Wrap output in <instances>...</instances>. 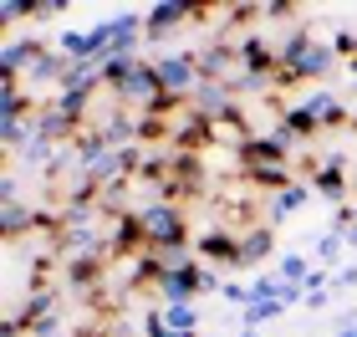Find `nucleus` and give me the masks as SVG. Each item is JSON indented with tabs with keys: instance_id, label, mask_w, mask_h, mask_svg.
<instances>
[{
	"instance_id": "f257e3e1",
	"label": "nucleus",
	"mask_w": 357,
	"mask_h": 337,
	"mask_svg": "<svg viewBox=\"0 0 357 337\" xmlns=\"http://www.w3.org/2000/svg\"><path fill=\"white\" fill-rule=\"evenodd\" d=\"M138 220H143V235H149V250H158V255H174L189 235L174 204H149V210H138Z\"/></svg>"
},
{
	"instance_id": "f03ea898",
	"label": "nucleus",
	"mask_w": 357,
	"mask_h": 337,
	"mask_svg": "<svg viewBox=\"0 0 357 337\" xmlns=\"http://www.w3.org/2000/svg\"><path fill=\"white\" fill-rule=\"evenodd\" d=\"M153 72H158V87H164L169 98H189V92H199V57H194V52L158 57Z\"/></svg>"
},
{
	"instance_id": "7ed1b4c3",
	"label": "nucleus",
	"mask_w": 357,
	"mask_h": 337,
	"mask_svg": "<svg viewBox=\"0 0 357 337\" xmlns=\"http://www.w3.org/2000/svg\"><path fill=\"white\" fill-rule=\"evenodd\" d=\"M312 189H317V195H327V200H337V204L352 195V184L342 179V164H337V158H327V164L312 169Z\"/></svg>"
},
{
	"instance_id": "20e7f679",
	"label": "nucleus",
	"mask_w": 357,
	"mask_h": 337,
	"mask_svg": "<svg viewBox=\"0 0 357 337\" xmlns=\"http://www.w3.org/2000/svg\"><path fill=\"white\" fill-rule=\"evenodd\" d=\"M199 255H209V261H220V266H240V235L209 230V235H199Z\"/></svg>"
},
{
	"instance_id": "39448f33",
	"label": "nucleus",
	"mask_w": 357,
	"mask_h": 337,
	"mask_svg": "<svg viewBox=\"0 0 357 337\" xmlns=\"http://www.w3.org/2000/svg\"><path fill=\"white\" fill-rule=\"evenodd\" d=\"M306 112L317 118V128H337V123H352V118H347V107L337 103L332 92H312V98H306Z\"/></svg>"
},
{
	"instance_id": "423d86ee",
	"label": "nucleus",
	"mask_w": 357,
	"mask_h": 337,
	"mask_svg": "<svg viewBox=\"0 0 357 337\" xmlns=\"http://www.w3.org/2000/svg\"><path fill=\"white\" fill-rule=\"evenodd\" d=\"M189 15H199V6H153L149 15H143V26H149V36H158V31H174V26H184Z\"/></svg>"
},
{
	"instance_id": "0eeeda50",
	"label": "nucleus",
	"mask_w": 357,
	"mask_h": 337,
	"mask_svg": "<svg viewBox=\"0 0 357 337\" xmlns=\"http://www.w3.org/2000/svg\"><path fill=\"white\" fill-rule=\"evenodd\" d=\"M245 179H250V184H261V189H291V184H296L286 164H250V169H245Z\"/></svg>"
},
{
	"instance_id": "6e6552de",
	"label": "nucleus",
	"mask_w": 357,
	"mask_h": 337,
	"mask_svg": "<svg viewBox=\"0 0 357 337\" xmlns=\"http://www.w3.org/2000/svg\"><path fill=\"white\" fill-rule=\"evenodd\" d=\"M158 312H164V322H169L174 332H184V337H194V327H199V312H194L189 301H164Z\"/></svg>"
},
{
	"instance_id": "1a4fd4ad",
	"label": "nucleus",
	"mask_w": 357,
	"mask_h": 337,
	"mask_svg": "<svg viewBox=\"0 0 357 337\" xmlns=\"http://www.w3.org/2000/svg\"><path fill=\"white\" fill-rule=\"evenodd\" d=\"M266 255H271V230L240 235V266H255V261H266Z\"/></svg>"
},
{
	"instance_id": "9d476101",
	"label": "nucleus",
	"mask_w": 357,
	"mask_h": 337,
	"mask_svg": "<svg viewBox=\"0 0 357 337\" xmlns=\"http://www.w3.org/2000/svg\"><path fill=\"white\" fill-rule=\"evenodd\" d=\"M230 46H209V52L199 57V77H220V72H230Z\"/></svg>"
},
{
	"instance_id": "9b49d317",
	"label": "nucleus",
	"mask_w": 357,
	"mask_h": 337,
	"mask_svg": "<svg viewBox=\"0 0 357 337\" xmlns=\"http://www.w3.org/2000/svg\"><path fill=\"white\" fill-rule=\"evenodd\" d=\"M306 195H312V189H306L301 179L291 184V189H281V195H275V220H281V215H291V210H301V204H306Z\"/></svg>"
},
{
	"instance_id": "f8f14e48",
	"label": "nucleus",
	"mask_w": 357,
	"mask_h": 337,
	"mask_svg": "<svg viewBox=\"0 0 357 337\" xmlns=\"http://www.w3.org/2000/svg\"><path fill=\"white\" fill-rule=\"evenodd\" d=\"M281 281H291V286L312 281V266H306V255H281Z\"/></svg>"
},
{
	"instance_id": "ddd939ff",
	"label": "nucleus",
	"mask_w": 357,
	"mask_h": 337,
	"mask_svg": "<svg viewBox=\"0 0 357 337\" xmlns=\"http://www.w3.org/2000/svg\"><path fill=\"white\" fill-rule=\"evenodd\" d=\"M143 327H149V337H184V332H174L164 322V312H149V322H143Z\"/></svg>"
},
{
	"instance_id": "4468645a",
	"label": "nucleus",
	"mask_w": 357,
	"mask_h": 337,
	"mask_svg": "<svg viewBox=\"0 0 357 337\" xmlns=\"http://www.w3.org/2000/svg\"><path fill=\"white\" fill-rule=\"evenodd\" d=\"M337 337H357V322H347V327H342V332H337Z\"/></svg>"
},
{
	"instance_id": "2eb2a0df",
	"label": "nucleus",
	"mask_w": 357,
	"mask_h": 337,
	"mask_svg": "<svg viewBox=\"0 0 357 337\" xmlns=\"http://www.w3.org/2000/svg\"><path fill=\"white\" fill-rule=\"evenodd\" d=\"M352 195H357V174H352Z\"/></svg>"
},
{
	"instance_id": "dca6fc26",
	"label": "nucleus",
	"mask_w": 357,
	"mask_h": 337,
	"mask_svg": "<svg viewBox=\"0 0 357 337\" xmlns=\"http://www.w3.org/2000/svg\"><path fill=\"white\" fill-rule=\"evenodd\" d=\"M46 337H61V332H46Z\"/></svg>"
}]
</instances>
